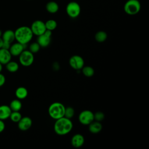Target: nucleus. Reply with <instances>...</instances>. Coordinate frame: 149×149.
I'll list each match as a JSON object with an SVG mask.
<instances>
[{
	"label": "nucleus",
	"instance_id": "f257e3e1",
	"mask_svg": "<svg viewBox=\"0 0 149 149\" xmlns=\"http://www.w3.org/2000/svg\"><path fill=\"white\" fill-rule=\"evenodd\" d=\"M73 128V123L70 119L65 116L56 120L54 125V132L59 136H63L70 133Z\"/></svg>",
	"mask_w": 149,
	"mask_h": 149
},
{
	"label": "nucleus",
	"instance_id": "f03ea898",
	"mask_svg": "<svg viewBox=\"0 0 149 149\" xmlns=\"http://www.w3.org/2000/svg\"><path fill=\"white\" fill-rule=\"evenodd\" d=\"M15 36L17 42L27 45L31 40L33 34L30 27L23 26L15 31Z\"/></svg>",
	"mask_w": 149,
	"mask_h": 149
},
{
	"label": "nucleus",
	"instance_id": "7ed1b4c3",
	"mask_svg": "<svg viewBox=\"0 0 149 149\" xmlns=\"http://www.w3.org/2000/svg\"><path fill=\"white\" fill-rule=\"evenodd\" d=\"M65 107L61 102H55L52 103L48 108L49 116L54 119H58L64 116Z\"/></svg>",
	"mask_w": 149,
	"mask_h": 149
},
{
	"label": "nucleus",
	"instance_id": "20e7f679",
	"mask_svg": "<svg viewBox=\"0 0 149 149\" xmlns=\"http://www.w3.org/2000/svg\"><path fill=\"white\" fill-rule=\"evenodd\" d=\"M141 9V4L139 0H128L124 6V12L129 15H135L137 14Z\"/></svg>",
	"mask_w": 149,
	"mask_h": 149
},
{
	"label": "nucleus",
	"instance_id": "39448f33",
	"mask_svg": "<svg viewBox=\"0 0 149 149\" xmlns=\"http://www.w3.org/2000/svg\"><path fill=\"white\" fill-rule=\"evenodd\" d=\"M34 60V54L31 52L29 50L24 49L19 55V61L20 63L25 67L31 66Z\"/></svg>",
	"mask_w": 149,
	"mask_h": 149
},
{
	"label": "nucleus",
	"instance_id": "423d86ee",
	"mask_svg": "<svg viewBox=\"0 0 149 149\" xmlns=\"http://www.w3.org/2000/svg\"><path fill=\"white\" fill-rule=\"evenodd\" d=\"M66 12L70 17L73 19L76 18L80 14V6L77 2L70 1L66 6Z\"/></svg>",
	"mask_w": 149,
	"mask_h": 149
},
{
	"label": "nucleus",
	"instance_id": "0eeeda50",
	"mask_svg": "<svg viewBox=\"0 0 149 149\" xmlns=\"http://www.w3.org/2000/svg\"><path fill=\"white\" fill-rule=\"evenodd\" d=\"M79 122L84 125H88L93 120L94 113L90 110H84L82 111L79 115Z\"/></svg>",
	"mask_w": 149,
	"mask_h": 149
},
{
	"label": "nucleus",
	"instance_id": "6e6552de",
	"mask_svg": "<svg viewBox=\"0 0 149 149\" xmlns=\"http://www.w3.org/2000/svg\"><path fill=\"white\" fill-rule=\"evenodd\" d=\"M30 29L33 35H36L37 36L43 34L47 30L45 26V22L40 20H36L34 21L30 26Z\"/></svg>",
	"mask_w": 149,
	"mask_h": 149
},
{
	"label": "nucleus",
	"instance_id": "1a4fd4ad",
	"mask_svg": "<svg viewBox=\"0 0 149 149\" xmlns=\"http://www.w3.org/2000/svg\"><path fill=\"white\" fill-rule=\"evenodd\" d=\"M52 31L46 30V31L42 34L37 36V42L41 47L45 48L48 47L51 41Z\"/></svg>",
	"mask_w": 149,
	"mask_h": 149
},
{
	"label": "nucleus",
	"instance_id": "9d476101",
	"mask_svg": "<svg viewBox=\"0 0 149 149\" xmlns=\"http://www.w3.org/2000/svg\"><path fill=\"white\" fill-rule=\"evenodd\" d=\"M69 65L74 70H80L84 65V61L83 58L78 55L72 56L69 61Z\"/></svg>",
	"mask_w": 149,
	"mask_h": 149
},
{
	"label": "nucleus",
	"instance_id": "9b49d317",
	"mask_svg": "<svg viewBox=\"0 0 149 149\" xmlns=\"http://www.w3.org/2000/svg\"><path fill=\"white\" fill-rule=\"evenodd\" d=\"M26 45V44H22L21 43L17 42L12 44H11L9 50L12 56H19V55L22 52V51L25 49Z\"/></svg>",
	"mask_w": 149,
	"mask_h": 149
},
{
	"label": "nucleus",
	"instance_id": "f8f14e48",
	"mask_svg": "<svg viewBox=\"0 0 149 149\" xmlns=\"http://www.w3.org/2000/svg\"><path fill=\"white\" fill-rule=\"evenodd\" d=\"M32 123V120L30 117H22L20 120L17 122L18 128L22 131H26L31 127Z\"/></svg>",
	"mask_w": 149,
	"mask_h": 149
},
{
	"label": "nucleus",
	"instance_id": "ddd939ff",
	"mask_svg": "<svg viewBox=\"0 0 149 149\" xmlns=\"http://www.w3.org/2000/svg\"><path fill=\"white\" fill-rule=\"evenodd\" d=\"M84 143V136L79 133L74 134L71 139V144L74 148H80Z\"/></svg>",
	"mask_w": 149,
	"mask_h": 149
},
{
	"label": "nucleus",
	"instance_id": "4468645a",
	"mask_svg": "<svg viewBox=\"0 0 149 149\" xmlns=\"http://www.w3.org/2000/svg\"><path fill=\"white\" fill-rule=\"evenodd\" d=\"M12 56L9 49L0 48V63L2 65H6L11 61Z\"/></svg>",
	"mask_w": 149,
	"mask_h": 149
},
{
	"label": "nucleus",
	"instance_id": "2eb2a0df",
	"mask_svg": "<svg viewBox=\"0 0 149 149\" xmlns=\"http://www.w3.org/2000/svg\"><path fill=\"white\" fill-rule=\"evenodd\" d=\"M1 37L4 42L12 44L15 40V31L12 30H6L2 33Z\"/></svg>",
	"mask_w": 149,
	"mask_h": 149
},
{
	"label": "nucleus",
	"instance_id": "dca6fc26",
	"mask_svg": "<svg viewBox=\"0 0 149 149\" xmlns=\"http://www.w3.org/2000/svg\"><path fill=\"white\" fill-rule=\"evenodd\" d=\"M12 110L9 105H2L0 106V119L5 120L9 118Z\"/></svg>",
	"mask_w": 149,
	"mask_h": 149
},
{
	"label": "nucleus",
	"instance_id": "f3484780",
	"mask_svg": "<svg viewBox=\"0 0 149 149\" xmlns=\"http://www.w3.org/2000/svg\"><path fill=\"white\" fill-rule=\"evenodd\" d=\"M102 125L100 122L93 120L88 125V130L93 134H96L101 131Z\"/></svg>",
	"mask_w": 149,
	"mask_h": 149
},
{
	"label": "nucleus",
	"instance_id": "a211bd4d",
	"mask_svg": "<svg viewBox=\"0 0 149 149\" xmlns=\"http://www.w3.org/2000/svg\"><path fill=\"white\" fill-rule=\"evenodd\" d=\"M45 9L47 11L51 14L56 13L59 10V5L58 3L54 1H49L45 5Z\"/></svg>",
	"mask_w": 149,
	"mask_h": 149
},
{
	"label": "nucleus",
	"instance_id": "6ab92c4d",
	"mask_svg": "<svg viewBox=\"0 0 149 149\" xmlns=\"http://www.w3.org/2000/svg\"><path fill=\"white\" fill-rule=\"evenodd\" d=\"M15 95L19 100H23L28 95V91L24 87H19L15 91Z\"/></svg>",
	"mask_w": 149,
	"mask_h": 149
},
{
	"label": "nucleus",
	"instance_id": "aec40b11",
	"mask_svg": "<svg viewBox=\"0 0 149 149\" xmlns=\"http://www.w3.org/2000/svg\"><path fill=\"white\" fill-rule=\"evenodd\" d=\"M9 106L11 109L12 111H19L22 107V104L20 101V100L17 98L13 100L10 102Z\"/></svg>",
	"mask_w": 149,
	"mask_h": 149
},
{
	"label": "nucleus",
	"instance_id": "412c9836",
	"mask_svg": "<svg viewBox=\"0 0 149 149\" xmlns=\"http://www.w3.org/2000/svg\"><path fill=\"white\" fill-rule=\"evenodd\" d=\"M5 65H6V69H7V70L11 73H14L17 72L19 68V64L15 61H10Z\"/></svg>",
	"mask_w": 149,
	"mask_h": 149
},
{
	"label": "nucleus",
	"instance_id": "4be33fe9",
	"mask_svg": "<svg viewBox=\"0 0 149 149\" xmlns=\"http://www.w3.org/2000/svg\"><path fill=\"white\" fill-rule=\"evenodd\" d=\"M108 35L104 31H99L95 34V39L98 42H103L107 38Z\"/></svg>",
	"mask_w": 149,
	"mask_h": 149
},
{
	"label": "nucleus",
	"instance_id": "5701e85b",
	"mask_svg": "<svg viewBox=\"0 0 149 149\" xmlns=\"http://www.w3.org/2000/svg\"><path fill=\"white\" fill-rule=\"evenodd\" d=\"M81 72L84 76L88 77H92L94 74V69L90 66H84L81 69Z\"/></svg>",
	"mask_w": 149,
	"mask_h": 149
},
{
	"label": "nucleus",
	"instance_id": "b1692460",
	"mask_svg": "<svg viewBox=\"0 0 149 149\" xmlns=\"http://www.w3.org/2000/svg\"><path fill=\"white\" fill-rule=\"evenodd\" d=\"M45 26L47 30L52 31L56 28L57 22L54 19H49L46 22H45Z\"/></svg>",
	"mask_w": 149,
	"mask_h": 149
},
{
	"label": "nucleus",
	"instance_id": "393cba45",
	"mask_svg": "<svg viewBox=\"0 0 149 149\" xmlns=\"http://www.w3.org/2000/svg\"><path fill=\"white\" fill-rule=\"evenodd\" d=\"M22 117V114L20 113L19 111H12L9 118L12 122L15 123H17L20 120Z\"/></svg>",
	"mask_w": 149,
	"mask_h": 149
},
{
	"label": "nucleus",
	"instance_id": "a878e982",
	"mask_svg": "<svg viewBox=\"0 0 149 149\" xmlns=\"http://www.w3.org/2000/svg\"><path fill=\"white\" fill-rule=\"evenodd\" d=\"M40 48H41L40 45L36 41V42H32L31 44H30V45H29V50L33 54H36L39 51Z\"/></svg>",
	"mask_w": 149,
	"mask_h": 149
},
{
	"label": "nucleus",
	"instance_id": "bb28decb",
	"mask_svg": "<svg viewBox=\"0 0 149 149\" xmlns=\"http://www.w3.org/2000/svg\"><path fill=\"white\" fill-rule=\"evenodd\" d=\"M74 115V109L72 107H67L66 108H65V114H64L65 117L69 119H71L72 118H73Z\"/></svg>",
	"mask_w": 149,
	"mask_h": 149
},
{
	"label": "nucleus",
	"instance_id": "cd10ccee",
	"mask_svg": "<svg viewBox=\"0 0 149 149\" xmlns=\"http://www.w3.org/2000/svg\"><path fill=\"white\" fill-rule=\"evenodd\" d=\"M105 118V115L102 112L98 111L96 112L95 113H94V120L98 122H101L104 120Z\"/></svg>",
	"mask_w": 149,
	"mask_h": 149
},
{
	"label": "nucleus",
	"instance_id": "c85d7f7f",
	"mask_svg": "<svg viewBox=\"0 0 149 149\" xmlns=\"http://www.w3.org/2000/svg\"><path fill=\"white\" fill-rule=\"evenodd\" d=\"M5 81H6L5 76L3 74L0 73V87L4 85V84L5 83Z\"/></svg>",
	"mask_w": 149,
	"mask_h": 149
},
{
	"label": "nucleus",
	"instance_id": "c756f323",
	"mask_svg": "<svg viewBox=\"0 0 149 149\" xmlns=\"http://www.w3.org/2000/svg\"><path fill=\"white\" fill-rule=\"evenodd\" d=\"M5 128V124L3 120L0 119V133H2Z\"/></svg>",
	"mask_w": 149,
	"mask_h": 149
},
{
	"label": "nucleus",
	"instance_id": "7c9ffc66",
	"mask_svg": "<svg viewBox=\"0 0 149 149\" xmlns=\"http://www.w3.org/2000/svg\"><path fill=\"white\" fill-rule=\"evenodd\" d=\"M10 45H11V44L3 41V45H2V48H4V49H9V48H10Z\"/></svg>",
	"mask_w": 149,
	"mask_h": 149
},
{
	"label": "nucleus",
	"instance_id": "2f4dec72",
	"mask_svg": "<svg viewBox=\"0 0 149 149\" xmlns=\"http://www.w3.org/2000/svg\"><path fill=\"white\" fill-rule=\"evenodd\" d=\"M3 43V41L2 38V37H0V48H2Z\"/></svg>",
	"mask_w": 149,
	"mask_h": 149
},
{
	"label": "nucleus",
	"instance_id": "473e14b6",
	"mask_svg": "<svg viewBox=\"0 0 149 149\" xmlns=\"http://www.w3.org/2000/svg\"><path fill=\"white\" fill-rule=\"evenodd\" d=\"M2 65H2V64L0 63V73L1 72V71H2Z\"/></svg>",
	"mask_w": 149,
	"mask_h": 149
},
{
	"label": "nucleus",
	"instance_id": "72a5a7b5",
	"mask_svg": "<svg viewBox=\"0 0 149 149\" xmlns=\"http://www.w3.org/2000/svg\"><path fill=\"white\" fill-rule=\"evenodd\" d=\"M2 31L0 30V37H2Z\"/></svg>",
	"mask_w": 149,
	"mask_h": 149
},
{
	"label": "nucleus",
	"instance_id": "f704fd0d",
	"mask_svg": "<svg viewBox=\"0 0 149 149\" xmlns=\"http://www.w3.org/2000/svg\"><path fill=\"white\" fill-rule=\"evenodd\" d=\"M27 1H30V0H27Z\"/></svg>",
	"mask_w": 149,
	"mask_h": 149
}]
</instances>
